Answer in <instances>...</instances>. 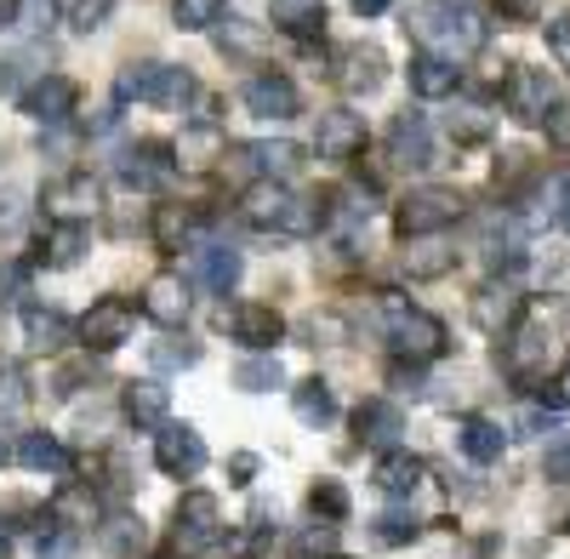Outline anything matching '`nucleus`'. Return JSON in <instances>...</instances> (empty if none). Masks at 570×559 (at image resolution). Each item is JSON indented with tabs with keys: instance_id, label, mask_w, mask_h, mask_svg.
<instances>
[{
	"instance_id": "nucleus-8",
	"label": "nucleus",
	"mask_w": 570,
	"mask_h": 559,
	"mask_svg": "<svg viewBox=\"0 0 570 559\" xmlns=\"http://www.w3.org/2000/svg\"><path fill=\"white\" fill-rule=\"evenodd\" d=\"M155 469L171 474V480H195L206 469V440L200 429H188V423H166L155 434Z\"/></svg>"
},
{
	"instance_id": "nucleus-13",
	"label": "nucleus",
	"mask_w": 570,
	"mask_h": 559,
	"mask_svg": "<svg viewBox=\"0 0 570 559\" xmlns=\"http://www.w3.org/2000/svg\"><path fill=\"white\" fill-rule=\"evenodd\" d=\"M553 104H559V98H553L548 69H513V80H508V115H513L519 126H542Z\"/></svg>"
},
{
	"instance_id": "nucleus-50",
	"label": "nucleus",
	"mask_w": 570,
	"mask_h": 559,
	"mask_svg": "<svg viewBox=\"0 0 570 559\" xmlns=\"http://www.w3.org/2000/svg\"><path fill=\"white\" fill-rule=\"evenodd\" d=\"M228 474H234V486H252L257 457H252V451H234V457H228Z\"/></svg>"
},
{
	"instance_id": "nucleus-17",
	"label": "nucleus",
	"mask_w": 570,
	"mask_h": 559,
	"mask_svg": "<svg viewBox=\"0 0 570 559\" xmlns=\"http://www.w3.org/2000/svg\"><path fill=\"white\" fill-rule=\"evenodd\" d=\"M354 434L360 445H376V451H394V440L405 434V411L394 400H365L354 411Z\"/></svg>"
},
{
	"instance_id": "nucleus-19",
	"label": "nucleus",
	"mask_w": 570,
	"mask_h": 559,
	"mask_svg": "<svg viewBox=\"0 0 570 559\" xmlns=\"http://www.w3.org/2000/svg\"><path fill=\"white\" fill-rule=\"evenodd\" d=\"M473 320H480V332H491V337H513L519 332V325H525V297H519V292H480V297H473Z\"/></svg>"
},
{
	"instance_id": "nucleus-2",
	"label": "nucleus",
	"mask_w": 570,
	"mask_h": 559,
	"mask_svg": "<svg viewBox=\"0 0 570 559\" xmlns=\"http://www.w3.org/2000/svg\"><path fill=\"white\" fill-rule=\"evenodd\" d=\"M240 212H246V223L252 228H268V235H314V228H320V200H303V195H292V189H285V183H252V189H246V200H240Z\"/></svg>"
},
{
	"instance_id": "nucleus-25",
	"label": "nucleus",
	"mask_w": 570,
	"mask_h": 559,
	"mask_svg": "<svg viewBox=\"0 0 570 559\" xmlns=\"http://www.w3.org/2000/svg\"><path fill=\"white\" fill-rule=\"evenodd\" d=\"M18 325H23V343H29L35 354H58V349L69 343V332H75L58 308H40V303H29Z\"/></svg>"
},
{
	"instance_id": "nucleus-30",
	"label": "nucleus",
	"mask_w": 570,
	"mask_h": 559,
	"mask_svg": "<svg viewBox=\"0 0 570 559\" xmlns=\"http://www.w3.org/2000/svg\"><path fill=\"white\" fill-rule=\"evenodd\" d=\"M18 462L23 469H35V474H69V451L52 440V434H18Z\"/></svg>"
},
{
	"instance_id": "nucleus-10",
	"label": "nucleus",
	"mask_w": 570,
	"mask_h": 559,
	"mask_svg": "<svg viewBox=\"0 0 570 559\" xmlns=\"http://www.w3.org/2000/svg\"><path fill=\"white\" fill-rule=\"evenodd\" d=\"M18 104H23V115L40 120V126H69V115H75V104H80V86H75L69 75H40L29 91H18Z\"/></svg>"
},
{
	"instance_id": "nucleus-4",
	"label": "nucleus",
	"mask_w": 570,
	"mask_h": 559,
	"mask_svg": "<svg viewBox=\"0 0 570 559\" xmlns=\"http://www.w3.org/2000/svg\"><path fill=\"white\" fill-rule=\"evenodd\" d=\"M462 212H468V206H462L456 189H445V183H422V189H411V195L394 206V228H400L405 241H434V235H445Z\"/></svg>"
},
{
	"instance_id": "nucleus-14",
	"label": "nucleus",
	"mask_w": 570,
	"mask_h": 559,
	"mask_svg": "<svg viewBox=\"0 0 570 559\" xmlns=\"http://www.w3.org/2000/svg\"><path fill=\"white\" fill-rule=\"evenodd\" d=\"M217 531H223L217 497H212V491H188V497L177 502V542H183V548H212Z\"/></svg>"
},
{
	"instance_id": "nucleus-51",
	"label": "nucleus",
	"mask_w": 570,
	"mask_h": 559,
	"mask_svg": "<svg viewBox=\"0 0 570 559\" xmlns=\"http://www.w3.org/2000/svg\"><path fill=\"white\" fill-rule=\"evenodd\" d=\"M548 400H559V405H570V365H564V371H559V383H553V389H548Z\"/></svg>"
},
{
	"instance_id": "nucleus-35",
	"label": "nucleus",
	"mask_w": 570,
	"mask_h": 559,
	"mask_svg": "<svg viewBox=\"0 0 570 559\" xmlns=\"http://www.w3.org/2000/svg\"><path fill=\"white\" fill-rule=\"evenodd\" d=\"M98 542H104L109 553H120V559H137L142 542H149V531H142L137 514H109V520L98 526Z\"/></svg>"
},
{
	"instance_id": "nucleus-16",
	"label": "nucleus",
	"mask_w": 570,
	"mask_h": 559,
	"mask_svg": "<svg viewBox=\"0 0 570 559\" xmlns=\"http://www.w3.org/2000/svg\"><path fill=\"white\" fill-rule=\"evenodd\" d=\"M188 280H195L200 292H234V280H240V252L234 246H188Z\"/></svg>"
},
{
	"instance_id": "nucleus-44",
	"label": "nucleus",
	"mask_w": 570,
	"mask_h": 559,
	"mask_svg": "<svg viewBox=\"0 0 570 559\" xmlns=\"http://www.w3.org/2000/svg\"><path fill=\"white\" fill-rule=\"evenodd\" d=\"M542 474H548L553 486H570V434H559V440L548 445V457H542Z\"/></svg>"
},
{
	"instance_id": "nucleus-27",
	"label": "nucleus",
	"mask_w": 570,
	"mask_h": 559,
	"mask_svg": "<svg viewBox=\"0 0 570 559\" xmlns=\"http://www.w3.org/2000/svg\"><path fill=\"white\" fill-rule=\"evenodd\" d=\"M268 18L274 29L308 40V35H325V0H268Z\"/></svg>"
},
{
	"instance_id": "nucleus-58",
	"label": "nucleus",
	"mask_w": 570,
	"mask_h": 559,
	"mask_svg": "<svg viewBox=\"0 0 570 559\" xmlns=\"http://www.w3.org/2000/svg\"><path fill=\"white\" fill-rule=\"evenodd\" d=\"M564 332H570V320H564Z\"/></svg>"
},
{
	"instance_id": "nucleus-39",
	"label": "nucleus",
	"mask_w": 570,
	"mask_h": 559,
	"mask_svg": "<svg viewBox=\"0 0 570 559\" xmlns=\"http://www.w3.org/2000/svg\"><path fill=\"white\" fill-rule=\"evenodd\" d=\"M422 537V520L411 514V508H389L383 520H376V542H389V548H405Z\"/></svg>"
},
{
	"instance_id": "nucleus-11",
	"label": "nucleus",
	"mask_w": 570,
	"mask_h": 559,
	"mask_svg": "<svg viewBox=\"0 0 570 559\" xmlns=\"http://www.w3.org/2000/svg\"><path fill=\"white\" fill-rule=\"evenodd\" d=\"M240 104H246L257 120H292V115H303V98H297L292 75H279V69L252 75V80H246V91H240Z\"/></svg>"
},
{
	"instance_id": "nucleus-41",
	"label": "nucleus",
	"mask_w": 570,
	"mask_h": 559,
	"mask_svg": "<svg viewBox=\"0 0 570 559\" xmlns=\"http://www.w3.org/2000/svg\"><path fill=\"white\" fill-rule=\"evenodd\" d=\"M109 12H115V0H75V7H69V29L75 35H98L109 23Z\"/></svg>"
},
{
	"instance_id": "nucleus-20",
	"label": "nucleus",
	"mask_w": 570,
	"mask_h": 559,
	"mask_svg": "<svg viewBox=\"0 0 570 559\" xmlns=\"http://www.w3.org/2000/svg\"><path fill=\"white\" fill-rule=\"evenodd\" d=\"M383 75H389V58L376 52V46H348L343 69H337V86L348 91V98H371V91L383 86Z\"/></svg>"
},
{
	"instance_id": "nucleus-28",
	"label": "nucleus",
	"mask_w": 570,
	"mask_h": 559,
	"mask_svg": "<svg viewBox=\"0 0 570 559\" xmlns=\"http://www.w3.org/2000/svg\"><path fill=\"white\" fill-rule=\"evenodd\" d=\"M58 206L63 223H86V212H98V183H91V171H75L63 183H52V195H46Z\"/></svg>"
},
{
	"instance_id": "nucleus-29",
	"label": "nucleus",
	"mask_w": 570,
	"mask_h": 559,
	"mask_svg": "<svg viewBox=\"0 0 570 559\" xmlns=\"http://www.w3.org/2000/svg\"><path fill=\"white\" fill-rule=\"evenodd\" d=\"M456 445H462L473 462H502V451H508V434L491 423V416H462Z\"/></svg>"
},
{
	"instance_id": "nucleus-38",
	"label": "nucleus",
	"mask_w": 570,
	"mask_h": 559,
	"mask_svg": "<svg viewBox=\"0 0 570 559\" xmlns=\"http://www.w3.org/2000/svg\"><path fill=\"white\" fill-rule=\"evenodd\" d=\"M308 508L331 526V520H348L354 502H348V486H343V480H314V486H308Z\"/></svg>"
},
{
	"instance_id": "nucleus-42",
	"label": "nucleus",
	"mask_w": 570,
	"mask_h": 559,
	"mask_svg": "<svg viewBox=\"0 0 570 559\" xmlns=\"http://www.w3.org/2000/svg\"><path fill=\"white\" fill-rule=\"evenodd\" d=\"M52 23H58V0H18V29L46 35Z\"/></svg>"
},
{
	"instance_id": "nucleus-36",
	"label": "nucleus",
	"mask_w": 570,
	"mask_h": 559,
	"mask_svg": "<svg viewBox=\"0 0 570 559\" xmlns=\"http://www.w3.org/2000/svg\"><path fill=\"white\" fill-rule=\"evenodd\" d=\"M155 241H160V252H188V241H195V212L160 206L155 212Z\"/></svg>"
},
{
	"instance_id": "nucleus-37",
	"label": "nucleus",
	"mask_w": 570,
	"mask_h": 559,
	"mask_svg": "<svg viewBox=\"0 0 570 559\" xmlns=\"http://www.w3.org/2000/svg\"><path fill=\"white\" fill-rule=\"evenodd\" d=\"M228 12V0H171V23L188 29V35H200V29H217Z\"/></svg>"
},
{
	"instance_id": "nucleus-54",
	"label": "nucleus",
	"mask_w": 570,
	"mask_h": 559,
	"mask_svg": "<svg viewBox=\"0 0 570 559\" xmlns=\"http://www.w3.org/2000/svg\"><path fill=\"white\" fill-rule=\"evenodd\" d=\"M0 559H12V531L0 526Z\"/></svg>"
},
{
	"instance_id": "nucleus-5",
	"label": "nucleus",
	"mask_w": 570,
	"mask_h": 559,
	"mask_svg": "<svg viewBox=\"0 0 570 559\" xmlns=\"http://www.w3.org/2000/svg\"><path fill=\"white\" fill-rule=\"evenodd\" d=\"M115 91L131 104H160V109H183L188 98H195V75L188 69H177V63H126L120 69V80H115Z\"/></svg>"
},
{
	"instance_id": "nucleus-24",
	"label": "nucleus",
	"mask_w": 570,
	"mask_h": 559,
	"mask_svg": "<svg viewBox=\"0 0 570 559\" xmlns=\"http://www.w3.org/2000/svg\"><path fill=\"white\" fill-rule=\"evenodd\" d=\"M371 480L383 486L389 497H411L428 480V462L411 457V451H383V457H376V469H371Z\"/></svg>"
},
{
	"instance_id": "nucleus-31",
	"label": "nucleus",
	"mask_w": 570,
	"mask_h": 559,
	"mask_svg": "<svg viewBox=\"0 0 570 559\" xmlns=\"http://www.w3.org/2000/svg\"><path fill=\"white\" fill-rule=\"evenodd\" d=\"M292 411L303 416L308 429H325L331 416H337V394H331V383H325V377H308V383H297V389H292Z\"/></svg>"
},
{
	"instance_id": "nucleus-6",
	"label": "nucleus",
	"mask_w": 570,
	"mask_h": 559,
	"mask_svg": "<svg viewBox=\"0 0 570 559\" xmlns=\"http://www.w3.org/2000/svg\"><path fill=\"white\" fill-rule=\"evenodd\" d=\"M131 332H137V308L126 297H98L80 314V343L91 354H115L120 343H131Z\"/></svg>"
},
{
	"instance_id": "nucleus-22",
	"label": "nucleus",
	"mask_w": 570,
	"mask_h": 559,
	"mask_svg": "<svg viewBox=\"0 0 570 559\" xmlns=\"http://www.w3.org/2000/svg\"><path fill=\"white\" fill-rule=\"evenodd\" d=\"M120 405H126V416H131L137 429H166V416H171V389L155 383V377H142V383H126Z\"/></svg>"
},
{
	"instance_id": "nucleus-48",
	"label": "nucleus",
	"mask_w": 570,
	"mask_h": 559,
	"mask_svg": "<svg viewBox=\"0 0 570 559\" xmlns=\"http://www.w3.org/2000/svg\"><path fill=\"white\" fill-rule=\"evenodd\" d=\"M542 126H548V137H553L559 149H570V98H559V104L548 109V120H542Z\"/></svg>"
},
{
	"instance_id": "nucleus-53",
	"label": "nucleus",
	"mask_w": 570,
	"mask_h": 559,
	"mask_svg": "<svg viewBox=\"0 0 570 559\" xmlns=\"http://www.w3.org/2000/svg\"><path fill=\"white\" fill-rule=\"evenodd\" d=\"M0 23H18V0H0Z\"/></svg>"
},
{
	"instance_id": "nucleus-46",
	"label": "nucleus",
	"mask_w": 570,
	"mask_h": 559,
	"mask_svg": "<svg viewBox=\"0 0 570 559\" xmlns=\"http://www.w3.org/2000/svg\"><path fill=\"white\" fill-rule=\"evenodd\" d=\"M23 223V189L18 183H0V235H12Z\"/></svg>"
},
{
	"instance_id": "nucleus-12",
	"label": "nucleus",
	"mask_w": 570,
	"mask_h": 559,
	"mask_svg": "<svg viewBox=\"0 0 570 559\" xmlns=\"http://www.w3.org/2000/svg\"><path fill=\"white\" fill-rule=\"evenodd\" d=\"M314 155L331 160V166H348L365 155V120L354 109H331L320 115V137H314Z\"/></svg>"
},
{
	"instance_id": "nucleus-15",
	"label": "nucleus",
	"mask_w": 570,
	"mask_h": 559,
	"mask_svg": "<svg viewBox=\"0 0 570 559\" xmlns=\"http://www.w3.org/2000/svg\"><path fill=\"white\" fill-rule=\"evenodd\" d=\"M389 155H394V166H411V171H422V166H434V131H428V115H394V126H389Z\"/></svg>"
},
{
	"instance_id": "nucleus-18",
	"label": "nucleus",
	"mask_w": 570,
	"mask_h": 559,
	"mask_svg": "<svg viewBox=\"0 0 570 559\" xmlns=\"http://www.w3.org/2000/svg\"><path fill=\"white\" fill-rule=\"evenodd\" d=\"M240 160H252L268 183H285V177H297L303 171V160H308V149L303 144H292V137H274V144H240L234 149Z\"/></svg>"
},
{
	"instance_id": "nucleus-49",
	"label": "nucleus",
	"mask_w": 570,
	"mask_h": 559,
	"mask_svg": "<svg viewBox=\"0 0 570 559\" xmlns=\"http://www.w3.org/2000/svg\"><path fill=\"white\" fill-rule=\"evenodd\" d=\"M12 405H23V377L12 365H0V411H12Z\"/></svg>"
},
{
	"instance_id": "nucleus-9",
	"label": "nucleus",
	"mask_w": 570,
	"mask_h": 559,
	"mask_svg": "<svg viewBox=\"0 0 570 559\" xmlns=\"http://www.w3.org/2000/svg\"><path fill=\"white\" fill-rule=\"evenodd\" d=\"M115 177L126 183V189H166V183L177 177V160H171V144H131V149H120V160H115Z\"/></svg>"
},
{
	"instance_id": "nucleus-56",
	"label": "nucleus",
	"mask_w": 570,
	"mask_h": 559,
	"mask_svg": "<svg viewBox=\"0 0 570 559\" xmlns=\"http://www.w3.org/2000/svg\"><path fill=\"white\" fill-rule=\"evenodd\" d=\"M0 462H7V440H0Z\"/></svg>"
},
{
	"instance_id": "nucleus-45",
	"label": "nucleus",
	"mask_w": 570,
	"mask_h": 559,
	"mask_svg": "<svg viewBox=\"0 0 570 559\" xmlns=\"http://www.w3.org/2000/svg\"><path fill=\"white\" fill-rule=\"evenodd\" d=\"M217 46H223V52H257V29H246L240 18H228L217 29Z\"/></svg>"
},
{
	"instance_id": "nucleus-33",
	"label": "nucleus",
	"mask_w": 570,
	"mask_h": 559,
	"mask_svg": "<svg viewBox=\"0 0 570 559\" xmlns=\"http://www.w3.org/2000/svg\"><path fill=\"white\" fill-rule=\"evenodd\" d=\"M86 252H91V228H86V223H63V217H58V223H52V235H46V257H52L58 268H75Z\"/></svg>"
},
{
	"instance_id": "nucleus-47",
	"label": "nucleus",
	"mask_w": 570,
	"mask_h": 559,
	"mask_svg": "<svg viewBox=\"0 0 570 559\" xmlns=\"http://www.w3.org/2000/svg\"><path fill=\"white\" fill-rule=\"evenodd\" d=\"M548 52H553L559 69H570V18H553L548 23Z\"/></svg>"
},
{
	"instance_id": "nucleus-3",
	"label": "nucleus",
	"mask_w": 570,
	"mask_h": 559,
	"mask_svg": "<svg viewBox=\"0 0 570 559\" xmlns=\"http://www.w3.org/2000/svg\"><path fill=\"white\" fill-rule=\"evenodd\" d=\"M416 40H422L434 58L456 63V58H473V52L491 40V23H485L480 7H462V0H451V7L416 18Z\"/></svg>"
},
{
	"instance_id": "nucleus-32",
	"label": "nucleus",
	"mask_w": 570,
	"mask_h": 559,
	"mask_svg": "<svg viewBox=\"0 0 570 559\" xmlns=\"http://www.w3.org/2000/svg\"><path fill=\"white\" fill-rule=\"evenodd\" d=\"M400 263H405V274H411V280H440V274H451V268H456V252H451L445 241H411Z\"/></svg>"
},
{
	"instance_id": "nucleus-52",
	"label": "nucleus",
	"mask_w": 570,
	"mask_h": 559,
	"mask_svg": "<svg viewBox=\"0 0 570 559\" xmlns=\"http://www.w3.org/2000/svg\"><path fill=\"white\" fill-rule=\"evenodd\" d=\"M389 7H394V0H354L360 18H376V12H389Z\"/></svg>"
},
{
	"instance_id": "nucleus-1",
	"label": "nucleus",
	"mask_w": 570,
	"mask_h": 559,
	"mask_svg": "<svg viewBox=\"0 0 570 559\" xmlns=\"http://www.w3.org/2000/svg\"><path fill=\"white\" fill-rule=\"evenodd\" d=\"M376 308H383V325H389V343L400 360H440L445 354V320L428 314V308H411V297L400 292H376Z\"/></svg>"
},
{
	"instance_id": "nucleus-34",
	"label": "nucleus",
	"mask_w": 570,
	"mask_h": 559,
	"mask_svg": "<svg viewBox=\"0 0 570 559\" xmlns=\"http://www.w3.org/2000/svg\"><path fill=\"white\" fill-rule=\"evenodd\" d=\"M279 383H285V365L274 354H246L234 365V389H246V394H274Z\"/></svg>"
},
{
	"instance_id": "nucleus-23",
	"label": "nucleus",
	"mask_w": 570,
	"mask_h": 559,
	"mask_svg": "<svg viewBox=\"0 0 570 559\" xmlns=\"http://www.w3.org/2000/svg\"><path fill=\"white\" fill-rule=\"evenodd\" d=\"M405 75H411V91H416V98H428V104L451 98V91L462 86V69H456V63H445V58H434V52H416Z\"/></svg>"
},
{
	"instance_id": "nucleus-43",
	"label": "nucleus",
	"mask_w": 570,
	"mask_h": 559,
	"mask_svg": "<svg viewBox=\"0 0 570 559\" xmlns=\"http://www.w3.org/2000/svg\"><path fill=\"white\" fill-rule=\"evenodd\" d=\"M69 520H98V497H91V491H63L58 497V526H69Z\"/></svg>"
},
{
	"instance_id": "nucleus-40",
	"label": "nucleus",
	"mask_w": 570,
	"mask_h": 559,
	"mask_svg": "<svg viewBox=\"0 0 570 559\" xmlns=\"http://www.w3.org/2000/svg\"><path fill=\"white\" fill-rule=\"evenodd\" d=\"M149 360H155V371H188V365H200V343H177V337H166V343H155L149 349Z\"/></svg>"
},
{
	"instance_id": "nucleus-7",
	"label": "nucleus",
	"mask_w": 570,
	"mask_h": 559,
	"mask_svg": "<svg viewBox=\"0 0 570 559\" xmlns=\"http://www.w3.org/2000/svg\"><path fill=\"white\" fill-rule=\"evenodd\" d=\"M223 332L252 354H274V343L285 337V314L268 303H234V308H223Z\"/></svg>"
},
{
	"instance_id": "nucleus-55",
	"label": "nucleus",
	"mask_w": 570,
	"mask_h": 559,
	"mask_svg": "<svg viewBox=\"0 0 570 559\" xmlns=\"http://www.w3.org/2000/svg\"><path fill=\"white\" fill-rule=\"evenodd\" d=\"M559 206H564V212H559V228H570V195H564Z\"/></svg>"
},
{
	"instance_id": "nucleus-26",
	"label": "nucleus",
	"mask_w": 570,
	"mask_h": 559,
	"mask_svg": "<svg viewBox=\"0 0 570 559\" xmlns=\"http://www.w3.org/2000/svg\"><path fill=\"white\" fill-rule=\"evenodd\" d=\"M142 314L160 320V325H183L188 320V286H183L177 274L149 280V292H142Z\"/></svg>"
},
{
	"instance_id": "nucleus-57",
	"label": "nucleus",
	"mask_w": 570,
	"mask_h": 559,
	"mask_svg": "<svg viewBox=\"0 0 570 559\" xmlns=\"http://www.w3.org/2000/svg\"><path fill=\"white\" fill-rule=\"evenodd\" d=\"M434 7H451V0H434Z\"/></svg>"
},
{
	"instance_id": "nucleus-21",
	"label": "nucleus",
	"mask_w": 570,
	"mask_h": 559,
	"mask_svg": "<svg viewBox=\"0 0 570 559\" xmlns=\"http://www.w3.org/2000/svg\"><path fill=\"white\" fill-rule=\"evenodd\" d=\"M542 365H548V337L537 332V325H519L513 337H502V371H508V377L531 383Z\"/></svg>"
}]
</instances>
